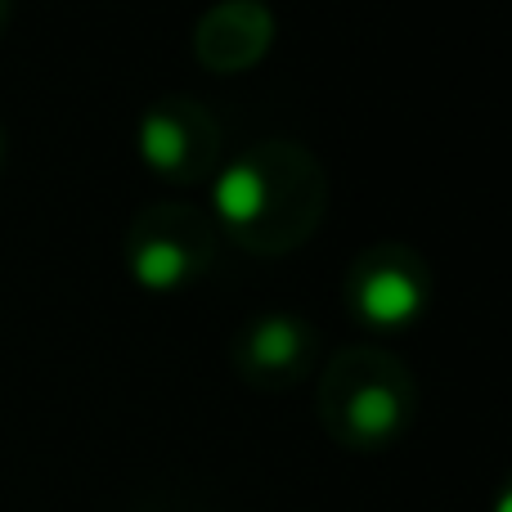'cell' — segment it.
Returning <instances> with one entry per match:
<instances>
[{"instance_id": "1", "label": "cell", "mask_w": 512, "mask_h": 512, "mask_svg": "<svg viewBox=\"0 0 512 512\" xmlns=\"http://www.w3.org/2000/svg\"><path fill=\"white\" fill-rule=\"evenodd\" d=\"M328 212V171L301 140L270 135L239 149L212 176L221 239L252 256H288L315 239Z\"/></svg>"}, {"instance_id": "2", "label": "cell", "mask_w": 512, "mask_h": 512, "mask_svg": "<svg viewBox=\"0 0 512 512\" xmlns=\"http://www.w3.org/2000/svg\"><path fill=\"white\" fill-rule=\"evenodd\" d=\"M319 423L346 450H382L400 441L418 414V378L382 346H342L319 373Z\"/></svg>"}, {"instance_id": "3", "label": "cell", "mask_w": 512, "mask_h": 512, "mask_svg": "<svg viewBox=\"0 0 512 512\" xmlns=\"http://www.w3.org/2000/svg\"><path fill=\"white\" fill-rule=\"evenodd\" d=\"M221 252L212 212L194 203H149L126 225V270L144 292H185L207 279Z\"/></svg>"}, {"instance_id": "4", "label": "cell", "mask_w": 512, "mask_h": 512, "mask_svg": "<svg viewBox=\"0 0 512 512\" xmlns=\"http://www.w3.org/2000/svg\"><path fill=\"white\" fill-rule=\"evenodd\" d=\"M432 265L400 239L369 243L342 274V306L369 333H405L432 306Z\"/></svg>"}, {"instance_id": "5", "label": "cell", "mask_w": 512, "mask_h": 512, "mask_svg": "<svg viewBox=\"0 0 512 512\" xmlns=\"http://www.w3.org/2000/svg\"><path fill=\"white\" fill-rule=\"evenodd\" d=\"M221 122L189 95H162L135 126V153L167 185H203L221 167Z\"/></svg>"}, {"instance_id": "6", "label": "cell", "mask_w": 512, "mask_h": 512, "mask_svg": "<svg viewBox=\"0 0 512 512\" xmlns=\"http://www.w3.org/2000/svg\"><path fill=\"white\" fill-rule=\"evenodd\" d=\"M230 364L252 391H292L319 364V328L297 310H256L234 328Z\"/></svg>"}, {"instance_id": "7", "label": "cell", "mask_w": 512, "mask_h": 512, "mask_svg": "<svg viewBox=\"0 0 512 512\" xmlns=\"http://www.w3.org/2000/svg\"><path fill=\"white\" fill-rule=\"evenodd\" d=\"M274 36H279V18L270 0H216L207 14H198L189 45L207 72L234 77V72H252L270 54Z\"/></svg>"}, {"instance_id": "8", "label": "cell", "mask_w": 512, "mask_h": 512, "mask_svg": "<svg viewBox=\"0 0 512 512\" xmlns=\"http://www.w3.org/2000/svg\"><path fill=\"white\" fill-rule=\"evenodd\" d=\"M490 512H512V477L495 490V504H490Z\"/></svg>"}]
</instances>
